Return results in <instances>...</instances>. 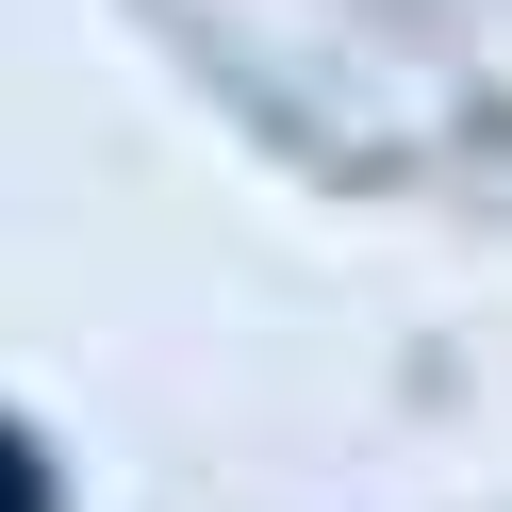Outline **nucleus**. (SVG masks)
Returning a JSON list of instances; mask_svg holds the SVG:
<instances>
[{"mask_svg":"<svg viewBox=\"0 0 512 512\" xmlns=\"http://www.w3.org/2000/svg\"><path fill=\"white\" fill-rule=\"evenodd\" d=\"M0 512H50V479H34V446L0 430Z\"/></svg>","mask_w":512,"mask_h":512,"instance_id":"1","label":"nucleus"}]
</instances>
